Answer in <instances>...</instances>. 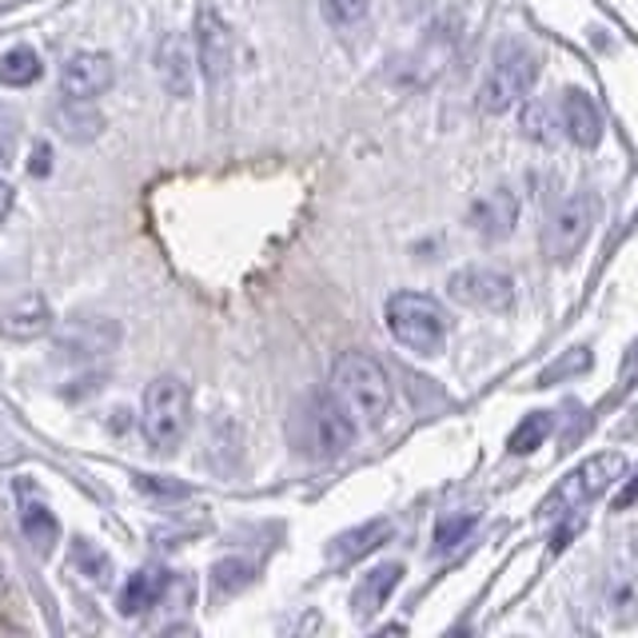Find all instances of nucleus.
I'll use <instances>...</instances> for the list:
<instances>
[{
  "instance_id": "nucleus-21",
  "label": "nucleus",
  "mask_w": 638,
  "mask_h": 638,
  "mask_svg": "<svg viewBox=\"0 0 638 638\" xmlns=\"http://www.w3.org/2000/svg\"><path fill=\"white\" fill-rule=\"evenodd\" d=\"M519 128L522 136L534 140V144H551L563 132V124H558V100H531V105L522 108Z\"/></svg>"
},
{
  "instance_id": "nucleus-1",
  "label": "nucleus",
  "mask_w": 638,
  "mask_h": 638,
  "mask_svg": "<svg viewBox=\"0 0 638 638\" xmlns=\"http://www.w3.org/2000/svg\"><path fill=\"white\" fill-rule=\"evenodd\" d=\"M291 447L303 459H315V464H327V459H339V455L351 452V443L360 435V423L351 419V411L339 404L336 395H312L308 404L291 416Z\"/></svg>"
},
{
  "instance_id": "nucleus-15",
  "label": "nucleus",
  "mask_w": 638,
  "mask_h": 638,
  "mask_svg": "<svg viewBox=\"0 0 638 638\" xmlns=\"http://www.w3.org/2000/svg\"><path fill=\"white\" fill-rule=\"evenodd\" d=\"M52 332V308L40 296H24L0 312V336L4 339H40Z\"/></svg>"
},
{
  "instance_id": "nucleus-11",
  "label": "nucleus",
  "mask_w": 638,
  "mask_h": 638,
  "mask_svg": "<svg viewBox=\"0 0 638 638\" xmlns=\"http://www.w3.org/2000/svg\"><path fill=\"white\" fill-rule=\"evenodd\" d=\"M117 81V69L105 52H76L69 57V64L60 69V93L69 100H96L100 93H108Z\"/></svg>"
},
{
  "instance_id": "nucleus-28",
  "label": "nucleus",
  "mask_w": 638,
  "mask_h": 638,
  "mask_svg": "<svg viewBox=\"0 0 638 638\" xmlns=\"http://www.w3.org/2000/svg\"><path fill=\"white\" fill-rule=\"evenodd\" d=\"M324 4L327 24L336 28H348V24H360L368 12H372V0H320Z\"/></svg>"
},
{
  "instance_id": "nucleus-20",
  "label": "nucleus",
  "mask_w": 638,
  "mask_h": 638,
  "mask_svg": "<svg viewBox=\"0 0 638 638\" xmlns=\"http://www.w3.org/2000/svg\"><path fill=\"white\" fill-rule=\"evenodd\" d=\"M603 611H611L615 618L638 615V563H630V567H615L611 575H606Z\"/></svg>"
},
{
  "instance_id": "nucleus-31",
  "label": "nucleus",
  "mask_w": 638,
  "mask_h": 638,
  "mask_svg": "<svg viewBox=\"0 0 638 638\" xmlns=\"http://www.w3.org/2000/svg\"><path fill=\"white\" fill-rule=\"evenodd\" d=\"M48 172V148L40 144V148L33 152V176H45Z\"/></svg>"
},
{
  "instance_id": "nucleus-33",
  "label": "nucleus",
  "mask_w": 638,
  "mask_h": 638,
  "mask_svg": "<svg viewBox=\"0 0 638 638\" xmlns=\"http://www.w3.org/2000/svg\"><path fill=\"white\" fill-rule=\"evenodd\" d=\"M0 591H4V570H0Z\"/></svg>"
},
{
  "instance_id": "nucleus-6",
  "label": "nucleus",
  "mask_w": 638,
  "mask_h": 638,
  "mask_svg": "<svg viewBox=\"0 0 638 638\" xmlns=\"http://www.w3.org/2000/svg\"><path fill=\"white\" fill-rule=\"evenodd\" d=\"M623 476H627V455H618V452L591 455L587 464H579L563 483H558L555 495L546 499L543 515L546 519H567V515H575V510H582L587 503L599 499V495H603L611 483H618Z\"/></svg>"
},
{
  "instance_id": "nucleus-5",
  "label": "nucleus",
  "mask_w": 638,
  "mask_h": 638,
  "mask_svg": "<svg viewBox=\"0 0 638 638\" xmlns=\"http://www.w3.org/2000/svg\"><path fill=\"white\" fill-rule=\"evenodd\" d=\"M534 76H539V60H534L531 48L519 45V40H507V45L495 48L487 76L479 84V108L499 117V112H507L510 105H519L522 96L531 93Z\"/></svg>"
},
{
  "instance_id": "nucleus-2",
  "label": "nucleus",
  "mask_w": 638,
  "mask_h": 638,
  "mask_svg": "<svg viewBox=\"0 0 638 638\" xmlns=\"http://www.w3.org/2000/svg\"><path fill=\"white\" fill-rule=\"evenodd\" d=\"M332 395L348 407L360 428H380L387 411H392V380L383 372V363L363 356V351H348V356L336 360Z\"/></svg>"
},
{
  "instance_id": "nucleus-27",
  "label": "nucleus",
  "mask_w": 638,
  "mask_h": 638,
  "mask_svg": "<svg viewBox=\"0 0 638 638\" xmlns=\"http://www.w3.org/2000/svg\"><path fill=\"white\" fill-rule=\"evenodd\" d=\"M72 558H76V567H81L93 582H105L108 575H112L108 555L96 543H88V539H76V543H72Z\"/></svg>"
},
{
  "instance_id": "nucleus-17",
  "label": "nucleus",
  "mask_w": 638,
  "mask_h": 638,
  "mask_svg": "<svg viewBox=\"0 0 638 638\" xmlns=\"http://www.w3.org/2000/svg\"><path fill=\"white\" fill-rule=\"evenodd\" d=\"M399 579H404V563H383V567H375L372 575H363V582L356 587V594H351L356 615L372 618L375 611L392 599V591L399 587Z\"/></svg>"
},
{
  "instance_id": "nucleus-9",
  "label": "nucleus",
  "mask_w": 638,
  "mask_h": 638,
  "mask_svg": "<svg viewBox=\"0 0 638 638\" xmlns=\"http://www.w3.org/2000/svg\"><path fill=\"white\" fill-rule=\"evenodd\" d=\"M120 344V324L105 320V315H76L69 324L60 327L57 336V348H60V360H72V363H88L96 356H105Z\"/></svg>"
},
{
  "instance_id": "nucleus-13",
  "label": "nucleus",
  "mask_w": 638,
  "mask_h": 638,
  "mask_svg": "<svg viewBox=\"0 0 638 638\" xmlns=\"http://www.w3.org/2000/svg\"><path fill=\"white\" fill-rule=\"evenodd\" d=\"M558 124H563V136L575 140L579 148H594L603 140V117L587 93L579 88H567L563 100H558Z\"/></svg>"
},
{
  "instance_id": "nucleus-32",
  "label": "nucleus",
  "mask_w": 638,
  "mask_h": 638,
  "mask_svg": "<svg viewBox=\"0 0 638 638\" xmlns=\"http://www.w3.org/2000/svg\"><path fill=\"white\" fill-rule=\"evenodd\" d=\"M9 208H12V188L4 184V180H0V220L9 216Z\"/></svg>"
},
{
  "instance_id": "nucleus-22",
  "label": "nucleus",
  "mask_w": 638,
  "mask_h": 638,
  "mask_svg": "<svg viewBox=\"0 0 638 638\" xmlns=\"http://www.w3.org/2000/svg\"><path fill=\"white\" fill-rule=\"evenodd\" d=\"M40 76V57L28 45H16L0 57V84L9 88H28Z\"/></svg>"
},
{
  "instance_id": "nucleus-14",
  "label": "nucleus",
  "mask_w": 638,
  "mask_h": 638,
  "mask_svg": "<svg viewBox=\"0 0 638 638\" xmlns=\"http://www.w3.org/2000/svg\"><path fill=\"white\" fill-rule=\"evenodd\" d=\"M156 69H160L164 88L180 100L192 96V69H196V57H192V45H188L180 33H168L156 48Z\"/></svg>"
},
{
  "instance_id": "nucleus-19",
  "label": "nucleus",
  "mask_w": 638,
  "mask_h": 638,
  "mask_svg": "<svg viewBox=\"0 0 638 638\" xmlns=\"http://www.w3.org/2000/svg\"><path fill=\"white\" fill-rule=\"evenodd\" d=\"M57 132L72 144H81V140H96L100 136V128H105V117L93 108V100H64L57 108Z\"/></svg>"
},
{
  "instance_id": "nucleus-12",
  "label": "nucleus",
  "mask_w": 638,
  "mask_h": 638,
  "mask_svg": "<svg viewBox=\"0 0 638 638\" xmlns=\"http://www.w3.org/2000/svg\"><path fill=\"white\" fill-rule=\"evenodd\" d=\"M515 224H519V196L510 188H495V192L471 204V228L483 240H507L515 232Z\"/></svg>"
},
{
  "instance_id": "nucleus-24",
  "label": "nucleus",
  "mask_w": 638,
  "mask_h": 638,
  "mask_svg": "<svg viewBox=\"0 0 638 638\" xmlns=\"http://www.w3.org/2000/svg\"><path fill=\"white\" fill-rule=\"evenodd\" d=\"M255 567L244 563V558H220L216 567H212V594L216 599H228V594L244 591L248 582H252Z\"/></svg>"
},
{
  "instance_id": "nucleus-8",
  "label": "nucleus",
  "mask_w": 638,
  "mask_h": 638,
  "mask_svg": "<svg viewBox=\"0 0 638 638\" xmlns=\"http://www.w3.org/2000/svg\"><path fill=\"white\" fill-rule=\"evenodd\" d=\"M447 291H452V300L479 308V312H510L515 308V284L495 267H464L452 276Z\"/></svg>"
},
{
  "instance_id": "nucleus-25",
  "label": "nucleus",
  "mask_w": 638,
  "mask_h": 638,
  "mask_svg": "<svg viewBox=\"0 0 638 638\" xmlns=\"http://www.w3.org/2000/svg\"><path fill=\"white\" fill-rule=\"evenodd\" d=\"M21 531L28 534V543H33L36 551H48V546L57 543L60 527H57V519H52V510L33 503V507H24V515H21Z\"/></svg>"
},
{
  "instance_id": "nucleus-26",
  "label": "nucleus",
  "mask_w": 638,
  "mask_h": 638,
  "mask_svg": "<svg viewBox=\"0 0 638 638\" xmlns=\"http://www.w3.org/2000/svg\"><path fill=\"white\" fill-rule=\"evenodd\" d=\"M479 515L476 510H459V515H443L440 522H435V551L440 555H447V551H455L459 543H467V534L476 531Z\"/></svg>"
},
{
  "instance_id": "nucleus-3",
  "label": "nucleus",
  "mask_w": 638,
  "mask_h": 638,
  "mask_svg": "<svg viewBox=\"0 0 638 638\" xmlns=\"http://www.w3.org/2000/svg\"><path fill=\"white\" fill-rule=\"evenodd\" d=\"M188 419H192V392L188 383L176 375H160L148 383L144 392V411H140V431L152 452H176L180 440L188 435Z\"/></svg>"
},
{
  "instance_id": "nucleus-16",
  "label": "nucleus",
  "mask_w": 638,
  "mask_h": 638,
  "mask_svg": "<svg viewBox=\"0 0 638 638\" xmlns=\"http://www.w3.org/2000/svg\"><path fill=\"white\" fill-rule=\"evenodd\" d=\"M392 522L387 519H372V522H363V527H351V531L336 534L332 539V546H327V558L332 563H339V567H348V563H356V558L363 555H372L375 546H383L387 539H392Z\"/></svg>"
},
{
  "instance_id": "nucleus-7",
  "label": "nucleus",
  "mask_w": 638,
  "mask_h": 638,
  "mask_svg": "<svg viewBox=\"0 0 638 638\" xmlns=\"http://www.w3.org/2000/svg\"><path fill=\"white\" fill-rule=\"evenodd\" d=\"M594 228V204L587 192H575L551 212V220H546V255L555 260V264H570L575 255L582 252L587 244V236Z\"/></svg>"
},
{
  "instance_id": "nucleus-23",
  "label": "nucleus",
  "mask_w": 638,
  "mask_h": 638,
  "mask_svg": "<svg viewBox=\"0 0 638 638\" xmlns=\"http://www.w3.org/2000/svg\"><path fill=\"white\" fill-rule=\"evenodd\" d=\"M551 431H555V416H551V411H531L519 428L510 431V440H507L510 455H531L534 447H543V443L551 440Z\"/></svg>"
},
{
  "instance_id": "nucleus-29",
  "label": "nucleus",
  "mask_w": 638,
  "mask_h": 638,
  "mask_svg": "<svg viewBox=\"0 0 638 638\" xmlns=\"http://www.w3.org/2000/svg\"><path fill=\"white\" fill-rule=\"evenodd\" d=\"M136 487L148 491V495H172V499H184L188 495L184 483H168V479H160V476H140Z\"/></svg>"
},
{
  "instance_id": "nucleus-10",
  "label": "nucleus",
  "mask_w": 638,
  "mask_h": 638,
  "mask_svg": "<svg viewBox=\"0 0 638 638\" xmlns=\"http://www.w3.org/2000/svg\"><path fill=\"white\" fill-rule=\"evenodd\" d=\"M196 52H200V69H204V81L212 88H220L232 72V33L216 9H200L196 16Z\"/></svg>"
},
{
  "instance_id": "nucleus-4",
  "label": "nucleus",
  "mask_w": 638,
  "mask_h": 638,
  "mask_svg": "<svg viewBox=\"0 0 638 638\" xmlns=\"http://www.w3.org/2000/svg\"><path fill=\"white\" fill-rule=\"evenodd\" d=\"M387 332L416 356H435L447 344V312L431 296L395 291L387 300Z\"/></svg>"
},
{
  "instance_id": "nucleus-18",
  "label": "nucleus",
  "mask_w": 638,
  "mask_h": 638,
  "mask_svg": "<svg viewBox=\"0 0 638 638\" xmlns=\"http://www.w3.org/2000/svg\"><path fill=\"white\" fill-rule=\"evenodd\" d=\"M164 587H168V570H160V567H148V570L128 575L124 591H120V611H124L128 618L140 615V611H148V606L160 603Z\"/></svg>"
},
{
  "instance_id": "nucleus-30",
  "label": "nucleus",
  "mask_w": 638,
  "mask_h": 638,
  "mask_svg": "<svg viewBox=\"0 0 638 638\" xmlns=\"http://www.w3.org/2000/svg\"><path fill=\"white\" fill-rule=\"evenodd\" d=\"M635 503H638V479H630L627 487H623V495L615 499V507H618V510H627V507H635Z\"/></svg>"
}]
</instances>
